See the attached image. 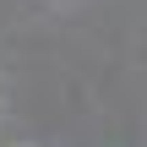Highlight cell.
Here are the masks:
<instances>
[]
</instances>
